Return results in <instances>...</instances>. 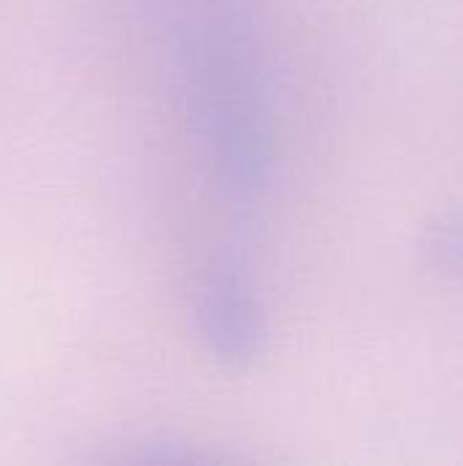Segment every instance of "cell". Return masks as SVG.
Segmentation results:
<instances>
[{"label": "cell", "mask_w": 463, "mask_h": 466, "mask_svg": "<svg viewBox=\"0 0 463 466\" xmlns=\"http://www.w3.org/2000/svg\"><path fill=\"white\" fill-rule=\"evenodd\" d=\"M210 191L246 232L270 194L278 137L262 33L248 0H145Z\"/></svg>", "instance_id": "6da1fadb"}, {"label": "cell", "mask_w": 463, "mask_h": 466, "mask_svg": "<svg viewBox=\"0 0 463 466\" xmlns=\"http://www.w3.org/2000/svg\"><path fill=\"white\" fill-rule=\"evenodd\" d=\"M188 317L205 355L224 371H248L267 355V303L237 238L202 254L188 284Z\"/></svg>", "instance_id": "7a4b0ae2"}, {"label": "cell", "mask_w": 463, "mask_h": 466, "mask_svg": "<svg viewBox=\"0 0 463 466\" xmlns=\"http://www.w3.org/2000/svg\"><path fill=\"white\" fill-rule=\"evenodd\" d=\"M418 254L434 276L463 281V205L426 224Z\"/></svg>", "instance_id": "3957f363"}]
</instances>
